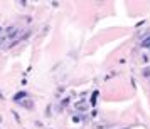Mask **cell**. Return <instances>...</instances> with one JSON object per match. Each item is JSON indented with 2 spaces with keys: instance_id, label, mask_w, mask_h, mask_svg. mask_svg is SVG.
Masks as SVG:
<instances>
[{
  "instance_id": "obj_1",
  "label": "cell",
  "mask_w": 150,
  "mask_h": 129,
  "mask_svg": "<svg viewBox=\"0 0 150 129\" xmlns=\"http://www.w3.org/2000/svg\"><path fill=\"white\" fill-rule=\"evenodd\" d=\"M19 34H21V30L15 27V25H10V27L5 29V35H7V39H10V40H12V39H15V40H14V45H15L19 40H21V39H19Z\"/></svg>"
},
{
  "instance_id": "obj_2",
  "label": "cell",
  "mask_w": 150,
  "mask_h": 129,
  "mask_svg": "<svg viewBox=\"0 0 150 129\" xmlns=\"http://www.w3.org/2000/svg\"><path fill=\"white\" fill-rule=\"evenodd\" d=\"M22 97H27V92H19V94H15L14 101H17V102H22Z\"/></svg>"
},
{
  "instance_id": "obj_3",
  "label": "cell",
  "mask_w": 150,
  "mask_h": 129,
  "mask_svg": "<svg viewBox=\"0 0 150 129\" xmlns=\"http://www.w3.org/2000/svg\"><path fill=\"white\" fill-rule=\"evenodd\" d=\"M22 106H24V107H27V109H32V107H34L30 101H22Z\"/></svg>"
},
{
  "instance_id": "obj_4",
  "label": "cell",
  "mask_w": 150,
  "mask_h": 129,
  "mask_svg": "<svg viewBox=\"0 0 150 129\" xmlns=\"http://www.w3.org/2000/svg\"><path fill=\"white\" fill-rule=\"evenodd\" d=\"M142 45H143V47H149V49H150V37H147V39H143Z\"/></svg>"
},
{
  "instance_id": "obj_5",
  "label": "cell",
  "mask_w": 150,
  "mask_h": 129,
  "mask_svg": "<svg viewBox=\"0 0 150 129\" xmlns=\"http://www.w3.org/2000/svg\"><path fill=\"white\" fill-rule=\"evenodd\" d=\"M143 75H145V77H150V67L143 69Z\"/></svg>"
},
{
  "instance_id": "obj_6",
  "label": "cell",
  "mask_w": 150,
  "mask_h": 129,
  "mask_svg": "<svg viewBox=\"0 0 150 129\" xmlns=\"http://www.w3.org/2000/svg\"><path fill=\"white\" fill-rule=\"evenodd\" d=\"M0 99H4V94H2V92H0Z\"/></svg>"
},
{
  "instance_id": "obj_7",
  "label": "cell",
  "mask_w": 150,
  "mask_h": 129,
  "mask_svg": "<svg viewBox=\"0 0 150 129\" xmlns=\"http://www.w3.org/2000/svg\"><path fill=\"white\" fill-rule=\"evenodd\" d=\"M0 30H2V29H0Z\"/></svg>"
}]
</instances>
